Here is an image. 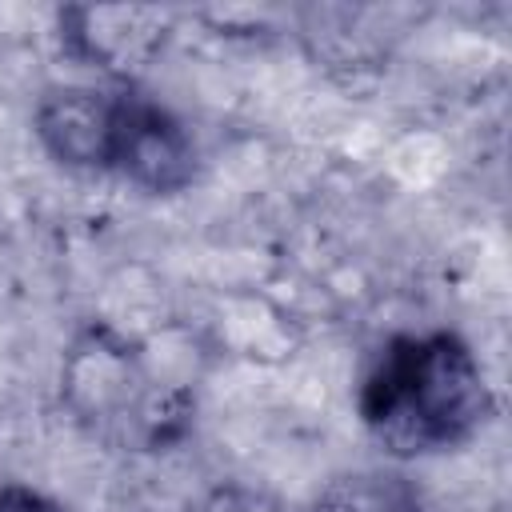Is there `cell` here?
<instances>
[{
  "instance_id": "5b68a950",
  "label": "cell",
  "mask_w": 512,
  "mask_h": 512,
  "mask_svg": "<svg viewBox=\"0 0 512 512\" xmlns=\"http://www.w3.org/2000/svg\"><path fill=\"white\" fill-rule=\"evenodd\" d=\"M72 52L104 72H136L164 40V20L152 8H72L64 12Z\"/></svg>"
},
{
  "instance_id": "8992f818",
  "label": "cell",
  "mask_w": 512,
  "mask_h": 512,
  "mask_svg": "<svg viewBox=\"0 0 512 512\" xmlns=\"http://www.w3.org/2000/svg\"><path fill=\"white\" fill-rule=\"evenodd\" d=\"M312 512H424V504L396 472H352L332 480Z\"/></svg>"
},
{
  "instance_id": "52a82bcc",
  "label": "cell",
  "mask_w": 512,
  "mask_h": 512,
  "mask_svg": "<svg viewBox=\"0 0 512 512\" xmlns=\"http://www.w3.org/2000/svg\"><path fill=\"white\" fill-rule=\"evenodd\" d=\"M0 512H60V508L28 484H4L0 488Z\"/></svg>"
},
{
  "instance_id": "277c9868",
  "label": "cell",
  "mask_w": 512,
  "mask_h": 512,
  "mask_svg": "<svg viewBox=\"0 0 512 512\" xmlns=\"http://www.w3.org/2000/svg\"><path fill=\"white\" fill-rule=\"evenodd\" d=\"M120 120V92L52 88L40 96L32 128L52 160L80 172H112V144Z\"/></svg>"
},
{
  "instance_id": "6da1fadb",
  "label": "cell",
  "mask_w": 512,
  "mask_h": 512,
  "mask_svg": "<svg viewBox=\"0 0 512 512\" xmlns=\"http://www.w3.org/2000/svg\"><path fill=\"white\" fill-rule=\"evenodd\" d=\"M492 396L476 352L456 332L396 336L360 384V420L392 456L464 444Z\"/></svg>"
},
{
  "instance_id": "3957f363",
  "label": "cell",
  "mask_w": 512,
  "mask_h": 512,
  "mask_svg": "<svg viewBox=\"0 0 512 512\" xmlns=\"http://www.w3.org/2000/svg\"><path fill=\"white\" fill-rule=\"evenodd\" d=\"M112 172L152 196H172L184 192L196 176V144L168 108L120 92Z\"/></svg>"
},
{
  "instance_id": "7a4b0ae2",
  "label": "cell",
  "mask_w": 512,
  "mask_h": 512,
  "mask_svg": "<svg viewBox=\"0 0 512 512\" xmlns=\"http://www.w3.org/2000/svg\"><path fill=\"white\" fill-rule=\"evenodd\" d=\"M64 400L96 432L128 444H172L188 424V400L156 384L144 360L112 332L92 328L64 360Z\"/></svg>"
}]
</instances>
